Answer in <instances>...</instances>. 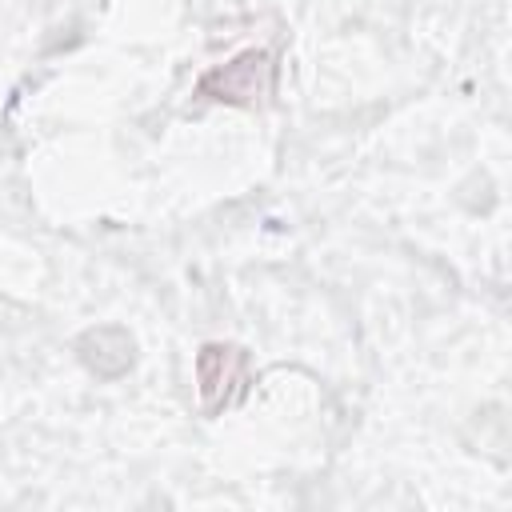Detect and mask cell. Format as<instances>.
<instances>
[{
  "mask_svg": "<svg viewBox=\"0 0 512 512\" xmlns=\"http://www.w3.org/2000/svg\"><path fill=\"white\" fill-rule=\"evenodd\" d=\"M276 84V64L268 48H248L236 60L204 72L196 80V96L204 100H220V104H240V108H256L272 96Z\"/></svg>",
  "mask_w": 512,
  "mask_h": 512,
  "instance_id": "1",
  "label": "cell"
},
{
  "mask_svg": "<svg viewBox=\"0 0 512 512\" xmlns=\"http://www.w3.org/2000/svg\"><path fill=\"white\" fill-rule=\"evenodd\" d=\"M196 388H200V408L208 416L224 412L236 404L248 388V352L240 344H204L196 352Z\"/></svg>",
  "mask_w": 512,
  "mask_h": 512,
  "instance_id": "2",
  "label": "cell"
},
{
  "mask_svg": "<svg viewBox=\"0 0 512 512\" xmlns=\"http://www.w3.org/2000/svg\"><path fill=\"white\" fill-rule=\"evenodd\" d=\"M80 360L96 376L112 380V376H120V372L132 368V340L120 328H92V332L80 336Z\"/></svg>",
  "mask_w": 512,
  "mask_h": 512,
  "instance_id": "3",
  "label": "cell"
}]
</instances>
